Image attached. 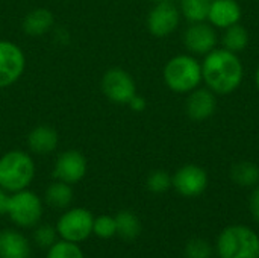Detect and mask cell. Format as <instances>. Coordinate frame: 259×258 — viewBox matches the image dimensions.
<instances>
[{
    "label": "cell",
    "mask_w": 259,
    "mask_h": 258,
    "mask_svg": "<svg viewBox=\"0 0 259 258\" xmlns=\"http://www.w3.org/2000/svg\"><path fill=\"white\" fill-rule=\"evenodd\" d=\"M241 6L235 0H211L208 23L215 29H226L241 20Z\"/></svg>",
    "instance_id": "obj_14"
},
{
    "label": "cell",
    "mask_w": 259,
    "mask_h": 258,
    "mask_svg": "<svg viewBox=\"0 0 259 258\" xmlns=\"http://www.w3.org/2000/svg\"><path fill=\"white\" fill-rule=\"evenodd\" d=\"M35 178V161L30 154L12 149L0 157V187L9 193L27 189Z\"/></svg>",
    "instance_id": "obj_3"
},
{
    "label": "cell",
    "mask_w": 259,
    "mask_h": 258,
    "mask_svg": "<svg viewBox=\"0 0 259 258\" xmlns=\"http://www.w3.org/2000/svg\"><path fill=\"white\" fill-rule=\"evenodd\" d=\"M26 70L24 50L14 41L0 40V90L12 87Z\"/></svg>",
    "instance_id": "obj_7"
},
{
    "label": "cell",
    "mask_w": 259,
    "mask_h": 258,
    "mask_svg": "<svg viewBox=\"0 0 259 258\" xmlns=\"http://www.w3.org/2000/svg\"><path fill=\"white\" fill-rule=\"evenodd\" d=\"M244 67L240 56L226 49H214L202 61L203 84L215 94H231L240 88Z\"/></svg>",
    "instance_id": "obj_1"
},
{
    "label": "cell",
    "mask_w": 259,
    "mask_h": 258,
    "mask_svg": "<svg viewBox=\"0 0 259 258\" xmlns=\"http://www.w3.org/2000/svg\"><path fill=\"white\" fill-rule=\"evenodd\" d=\"M187 258H211L212 246L203 239H191L185 246Z\"/></svg>",
    "instance_id": "obj_26"
},
{
    "label": "cell",
    "mask_w": 259,
    "mask_h": 258,
    "mask_svg": "<svg viewBox=\"0 0 259 258\" xmlns=\"http://www.w3.org/2000/svg\"><path fill=\"white\" fill-rule=\"evenodd\" d=\"M46 202L58 210L67 208L70 207V204L73 202L74 193L71 189V184L62 182V181H55L52 182L47 189H46Z\"/></svg>",
    "instance_id": "obj_19"
},
{
    "label": "cell",
    "mask_w": 259,
    "mask_h": 258,
    "mask_svg": "<svg viewBox=\"0 0 259 258\" xmlns=\"http://www.w3.org/2000/svg\"><path fill=\"white\" fill-rule=\"evenodd\" d=\"M87 170L88 163L85 155L76 149H68L56 157L53 166V176L55 179L67 184H76L85 178Z\"/></svg>",
    "instance_id": "obj_12"
},
{
    "label": "cell",
    "mask_w": 259,
    "mask_h": 258,
    "mask_svg": "<svg viewBox=\"0 0 259 258\" xmlns=\"http://www.w3.org/2000/svg\"><path fill=\"white\" fill-rule=\"evenodd\" d=\"M171 187L184 198H197L208 187V173L196 164H185L171 176Z\"/></svg>",
    "instance_id": "obj_11"
},
{
    "label": "cell",
    "mask_w": 259,
    "mask_h": 258,
    "mask_svg": "<svg viewBox=\"0 0 259 258\" xmlns=\"http://www.w3.org/2000/svg\"><path fill=\"white\" fill-rule=\"evenodd\" d=\"M181 11L175 2H156L147 14V30L156 38L171 35L181 23Z\"/></svg>",
    "instance_id": "obj_9"
},
{
    "label": "cell",
    "mask_w": 259,
    "mask_h": 258,
    "mask_svg": "<svg viewBox=\"0 0 259 258\" xmlns=\"http://www.w3.org/2000/svg\"><path fill=\"white\" fill-rule=\"evenodd\" d=\"M55 26L53 12L47 8H35L29 11L21 23L23 32L29 36H42Z\"/></svg>",
    "instance_id": "obj_16"
},
{
    "label": "cell",
    "mask_w": 259,
    "mask_h": 258,
    "mask_svg": "<svg viewBox=\"0 0 259 258\" xmlns=\"http://www.w3.org/2000/svg\"><path fill=\"white\" fill-rule=\"evenodd\" d=\"M56 234H58V231L52 225H39L33 233V239L38 246L50 248L52 245L56 243Z\"/></svg>",
    "instance_id": "obj_27"
},
{
    "label": "cell",
    "mask_w": 259,
    "mask_h": 258,
    "mask_svg": "<svg viewBox=\"0 0 259 258\" xmlns=\"http://www.w3.org/2000/svg\"><path fill=\"white\" fill-rule=\"evenodd\" d=\"M220 258H259L258 234L244 225L225 228L217 239Z\"/></svg>",
    "instance_id": "obj_4"
},
{
    "label": "cell",
    "mask_w": 259,
    "mask_h": 258,
    "mask_svg": "<svg viewBox=\"0 0 259 258\" xmlns=\"http://www.w3.org/2000/svg\"><path fill=\"white\" fill-rule=\"evenodd\" d=\"M93 233L99 236L100 239H111L117 234V224L115 217L109 214H102L94 219L93 224Z\"/></svg>",
    "instance_id": "obj_25"
},
{
    "label": "cell",
    "mask_w": 259,
    "mask_h": 258,
    "mask_svg": "<svg viewBox=\"0 0 259 258\" xmlns=\"http://www.w3.org/2000/svg\"><path fill=\"white\" fill-rule=\"evenodd\" d=\"M165 85L179 94H188L190 91L200 87L202 79V62L191 53H182L170 58L162 70Z\"/></svg>",
    "instance_id": "obj_2"
},
{
    "label": "cell",
    "mask_w": 259,
    "mask_h": 258,
    "mask_svg": "<svg viewBox=\"0 0 259 258\" xmlns=\"http://www.w3.org/2000/svg\"><path fill=\"white\" fill-rule=\"evenodd\" d=\"M30 245L27 239L14 230L0 231V258H29Z\"/></svg>",
    "instance_id": "obj_17"
},
{
    "label": "cell",
    "mask_w": 259,
    "mask_h": 258,
    "mask_svg": "<svg viewBox=\"0 0 259 258\" xmlns=\"http://www.w3.org/2000/svg\"><path fill=\"white\" fill-rule=\"evenodd\" d=\"M255 84H256V87H258L259 90V65L258 68H256V71H255Z\"/></svg>",
    "instance_id": "obj_32"
},
{
    "label": "cell",
    "mask_w": 259,
    "mask_h": 258,
    "mask_svg": "<svg viewBox=\"0 0 259 258\" xmlns=\"http://www.w3.org/2000/svg\"><path fill=\"white\" fill-rule=\"evenodd\" d=\"M185 49L196 56H205L217 47L219 35L215 27L208 21L190 23L182 36Z\"/></svg>",
    "instance_id": "obj_10"
},
{
    "label": "cell",
    "mask_w": 259,
    "mask_h": 258,
    "mask_svg": "<svg viewBox=\"0 0 259 258\" xmlns=\"http://www.w3.org/2000/svg\"><path fill=\"white\" fill-rule=\"evenodd\" d=\"M93 224L94 217L91 211L85 208H71L59 217L56 231L62 240L79 243L90 237L93 233Z\"/></svg>",
    "instance_id": "obj_8"
},
{
    "label": "cell",
    "mask_w": 259,
    "mask_h": 258,
    "mask_svg": "<svg viewBox=\"0 0 259 258\" xmlns=\"http://www.w3.org/2000/svg\"><path fill=\"white\" fill-rule=\"evenodd\" d=\"M8 216L18 227H35L42 216V202L36 193L27 189L15 192L9 199Z\"/></svg>",
    "instance_id": "obj_5"
},
{
    "label": "cell",
    "mask_w": 259,
    "mask_h": 258,
    "mask_svg": "<svg viewBox=\"0 0 259 258\" xmlns=\"http://www.w3.org/2000/svg\"><path fill=\"white\" fill-rule=\"evenodd\" d=\"M53 38H55V41H58V43H61V44H67L68 41H70V35H68V32H67V29H64V27H58V29H55V32H53Z\"/></svg>",
    "instance_id": "obj_31"
},
{
    "label": "cell",
    "mask_w": 259,
    "mask_h": 258,
    "mask_svg": "<svg viewBox=\"0 0 259 258\" xmlns=\"http://www.w3.org/2000/svg\"><path fill=\"white\" fill-rule=\"evenodd\" d=\"M127 106H129L134 113H143V111L146 109V106H147V102H146V99H144L141 94L137 93V94L129 100Z\"/></svg>",
    "instance_id": "obj_29"
},
{
    "label": "cell",
    "mask_w": 259,
    "mask_h": 258,
    "mask_svg": "<svg viewBox=\"0 0 259 258\" xmlns=\"http://www.w3.org/2000/svg\"><path fill=\"white\" fill-rule=\"evenodd\" d=\"M223 30H225L222 35L223 49L234 52L237 55L241 53L243 50H246V47L249 46V32L241 23L232 24Z\"/></svg>",
    "instance_id": "obj_18"
},
{
    "label": "cell",
    "mask_w": 259,
    "mask_h": 258,
    "mask_svg": "<svg viewBox=\"0 0 259 258\" xmlns=\"http://www.w3.org/2000/svg\"><path fill=\"white\" fill-rule=\"evenodd\" d=\"M9 199H11V195H9V192H6L5 189H2V187H0V216H3V214H8Z\"/></svg>",
    "instance_id": "obj_30"
},
{
    "label": "cell",
    "mask_w": 259,
    "mask_h": 258,
    "mask_svg": "<svg viewBox=\"0 0 259 258\" xmlns=\"http://www.w3.org/2000/svg\"><path fill=\"white\" fill-rule=\"evenodd\" d=\"M249 210L253 216V219L259 224V184L253 187L250 198H249Z\"/></svg>",
    "instance_id": "obj_28"
},
{
    "label": "cell",
    "mask_w": 259,
    "mask_h": 258,
    "mask_svg": "<svg viewBox=\"0 0 259 258\" xmlns=\"http://www.w3.org/2000/svg\"><path fill=\"white\" fill-rule=\"evenodd\" d=\"M59 144V134L49 125L35 126L27 135V148L32 154L47 155L56 151Z\"/></svg>",
    "instance_id": "obj_15"
},
{
    "label": "cell",
    "mask_w": 259,
    "mask_h": 258,
    "mask_svg": "<svg viewBox=\"0 0 259 258\" xmlns=\"http://www.w3.org/2000/svg\"><path fill=\"white\" fill-rule=\"evenodd\" d=\"M47 258H83V254L77 243L61 240L49 248Z\"/></svg>",
    "instance_id": "obj_23"
},
{
    "label": "cell",
    "mask_w": 259,
    "mask_h": 258,
    "mask_svg": "<svg viewBox=\"0 0 259 258\" xmlns=\"http://www.w3.org/2000/svg\"><path fill=\"white\" fill-rule=\"evenodd\" d=\"M100 88L103 96L117 105H127L129 100L137 94L135 79L127 70L121 67L108 68L102 76Z\"/></svg>",
    "instance_id": "obj_6"
},
{
    "label": "cell",
    "mask_w": 259,
    "mask_h": 258,
    "mask_svg": "<svg viewBox=\"0 0 259 258\" xmlns=\"http://www.w3.org/2000/svg\"><path fill=\"white\" fill-rule=\"evenodd\" d=\"M115 224H117V234L126 242L135 240L141 233V222L138 216L129 210H123L117 213Z\"/></svg>",
    "instance_id": "obj_21"
},
{
    "label": "cell",
    "mask_w": 259,
    "mask_h": 258,
    "mask_svg": "<svg viewBox=\"0 0 259 258\" xmlns=\"http://www.w3.org/2000/svg\"><path fill=\"white\" fill-rule=\"evenodd\" d=\"M211 0H179L181 15L190 23H199L208 20Z\"/></svg>",
    "instance_id": "obj_22"
},
{
    "label": "cell",
    "mask_w": 259,
    "mask_h": 258,
    "mask_svg": "<svg viewBox=\"0 0 259 258\" xmlns=\"http://www.w3.org/2000/svg\"><path fill=\"white\" fill-rule=\"evenodd\" d=\"M231 179L240 187H255L259 184V166L252 161H240L232 166Z\"/></svg>",
    "instance_id": "obj_20"
},
{
    "label": "cell",
    "mask_w": 259,
    "mask_h": 258,
    "mask_svg": "<svg viewBox=\"0 0 259 258\" xmlns=\"http://www.w3.org/2000/svg\"><path fill=\"white\" fill-rule=\"evenodd\" d=\"M217 108L215 93H212L208 87H197L196 90L188 93L185 100L187 116L194 122L208 120Z\"/></svg>",
    "instance_id": "obj_13"
},
{
    "label": "cell",
    "mask_w": 259,
    "mask_h": 258,
    "mask_svg": "<svg viewBox=\"0 0 259 258\" xmlns=\"http://www.w3.org/2000/svg\"><path fill=\"white\" fill-rule=\"evenodd\" d=\"M146 186H147L149 192H152L155 195L165 193L171 187V176L165 170H153L147 176Z\"/></svg>",
    "instance_id": "obj_24"
},
{
    "label": "cell",
    "mask_w": 259,
    "mask_h": 258,
    "mask_svg": "<svg viewBox=\"0 0 259 258\" xmlns=\"http://www.w3.org/2000/svg\"><path fill=\"white\" fill-rule=\"evenodd\" d=\"M153 2L156 3V2H176V0H153Z\"/></svg>",
    "instance_id": "obj_33"
}]
</instances>
